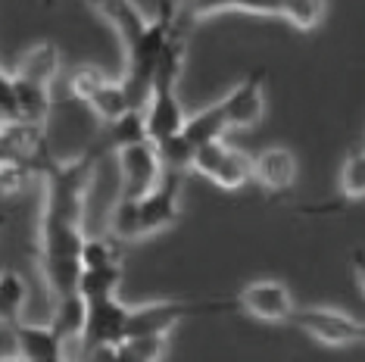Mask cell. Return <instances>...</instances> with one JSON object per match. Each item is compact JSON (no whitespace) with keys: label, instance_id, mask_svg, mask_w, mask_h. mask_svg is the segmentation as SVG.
I'll list each match as a JSON object with an SVG mask.
<instances>
[{"label":"cell","instance_id":"6da1fadb","mask_svg":"<svg viewBox=\"0 0 365 362\" xmlns=\"http://www.w3.org/2000/svg\"><path fill=\"white\" fill-rule=\"evenodd\" d=\"M178 212H181V172L165 169L163 181L140 200H125V197L115 200L110 234H115L119 241H140V237L160 234L169 225H175Z\"/></svg>","mask_w":365,"mask_h":362},{"label":"cell","instance_id":"7a4b0ae2","mask_svg":"<svg viewBox=\"0 0 365 362\" xmlns=\"http://www.w3.org/2000/svg\"><path fill=\"white\" fill-rule=\"evenodd\" d=\"M185 38L187 29L178 26V16H175V31H172L169 44L163 51V60L153 72L150 81V100H147V135H150L153 144L165 141V138H175L185 128V110H181V100L175 94L178 88V76H181V60H185Z\"/></svg>","mask_w":365,"mask_h":362},{"label":"cell","instance_id":"3957f363","mask_svg":"<svg viewBox=\"0 0 365 362\" xmlns=\"http://www.w3.org/2000/svg\"><path fill=\"white\" fill-rule=\"evenodd\" d=\"M175 6L169 0H160V13L150 19L147 31L140 35L135 44L125 47L128 60H125V76H122V85L128 90L131 110H147V100H150V81L153 72L163 60V51L169 44L172 31H175Z\"/></svg>","mask_w":365,"mask_h":362},{"label":"cell","instance_id":"277c9868","mask_svg":"<svg viewBox=\"0 0 365 362\" xmlns=\"http://www.w3.org/2000/svg\"><path fill=\"white\" fill-rule=\"evenodd\" d=\"M222 309H237V297L231 300H210V303H194V300H153L131 306L128 312V337H147V334H169L181 319L200 316V312H222Z\"/></svg>","mask_w":365,"mask_h":362},{"label":"cell","instance_id":"5b68a950","mask_svg":"<svg viewBox=\"0 0 365 362\" xmlns=\"http://www.w3.org/2000/svg\"><path fill=\"white\" fill-rule=\"evenodd\" d=\"M128 312H131V306H125L119 297L88 303L85 331H81V343H78L81 356H88V353H94V350L122 347V343L128 341Z\"/></svg>","mask_w":365,"mask_h":362},{"label":"cell","instance_id":"8992f818","mask_svg":"<svg viewBox=\"0 0 365 362\" xmlns=\"http://www.w3.org/2000/svg\"><path fill=\"white\" fill-rule=\"evenodd\" d=\"M203 178H210L222 191H240L253 178V156L240 153L225 141H212L194 153V166Z\"/></svg>","mask_w":365,"mask_h":362},{"label":"cell","instance_id":"52a82bcc","mask_svg":"<svg viewBox=\"0 0 365 362\" xmlns=\"http://www.w3.org/2000/svg\"><path fill=\"white\" fill-rule=\"evenodd\" d=\"M115 156H119V181H122V197L125 200H140L165 175V166L153 141L122 147Z\"/></svg>","mask_w":365,"mask_h":362},{"label":"cell","instance_id":"ba28073f","mask_svg":"<svg viewBox=\"0 0 365 362\" xmlns=\"http://www.w3.org/2000/svg\"><path fill=\"white\" fill-rule=\"evenodd\" d=\"M290 322L303 328L312 341L325 343V347H346V343H359L365 337V322H356L353 316L325 306H303L294 309Z\"/></svg>","mask_w":365,"mask_h":362},{"label":"cell","instance_id":"9c48e42d","mask_svg":"<svg viewBox=\"0 0 365 362\" xmlns=\"http://www.w3.org/2000/svg\"><path fill=\"white\" fill-rule=\"evenodd\" d=\"M237 309L259 319V322H287L297 306H294V294H290L284 281L262 278V281H250L237 294Z\"/></svg>","mask_w":365,"mask_h":362},{"label":"cell","instance_id":"30bf717a","mask_svg":"<svg viewBox=\"0 0 365 362\" xmlns=\"http://www.w3.org/2000/svg\"><path fill=\"white\" fill-rule=\"evenodd\" d=\"M219 103L225 110L228 128H253L265 113V69H253Z\"/></svg>","mask_w":365,"mask_h":362},{"label":"cell","instance_id":"8fae6325","mask_svg":"<svg viewBox=\"0 0 365 362\" xmlns=\"http://www.w3.org/2000/svg\"><path fill=\"white\" fill-rule=\"evenodd\" d=\"M13 337H16V356L35 362V359H69L66 353V341L60 337L53 325H35V322H16ZM72 362V359H69Z\"/></svg>","mask_w":365,"mask_h":362},{"label":"cell","instance_id":"7c38bea8","mask_svg":"<svg viewBox=\"0 0 365 362\" xmlns=\"http://www.w3.org/2000/svg\"><path fill=\"white\" fill-rule=\"evenodd\" d=\"M225 10H244V13H262V16H284L287 0H181L175 4L178 26H194L212 13Z\"/></svg>","mask_w":365,"mask_h":362},{"label":"cell","instance_id":"4fadbf2b","mask_svg":"<svg viewBox=\"0 0 365 362\" xmlns=\"http://www.w3.org/2000/svg\"><path fill=\"white\" fill-rule=\"evenodd\" d=\"M88 6L122 38L125 47L135 44L147 31V26H150V19H147L144 10H140L135 0H88Z\"/></svg>","mask_w":365,"mask_h":362},{"label":"cell","instance_id":"5bb4252c","mask_svg":"<svg viewBox=\"0 0 365 362\" xmlns=\"http://www.w3.org/2000/svg\"><path fill=\"white\" fill-rule=\"evenodd\" d=\"M253 181L265 191H287L297 181V156L287 147H265L253 156Z\"/></svg>","mask_w":365,"mask_h":362},{"label":"cell","instance_id":"9a60e30c","mask_svg":"<svg viewBox=\"0 0 365 362\" xmlns=\"http://www.w3.org/2000/svg\"><path fill=\"white\" fill-rule=\"evenodd\" d=\"M56 72H60V47H56L53 41H41V44L29 47V51L22 53V60H19V66H16L13 76L29 81V85L51 90Z\"/></svg>","mask_w":365,"mask_h":362},{"label":"cell","instance_id":"2e32d148","mask_svg":"<svg viewBox=\"0 0 365 362\" xmlns=\"http://www.w3.org/2000/svg\"><path fill=\"white\" fill-rule=\"evenodd\" d=\"M144 141H150V135H147V116H144L140 110H128L122 119H115V122H110V125H106L101 144L94 147V153H97V156L106 153V150H115V153H119L122 147L144 144Z\"/></svg>","mask_w":365,"mask_h":362},{"label":"cell","instance_id":"e0dca14e","mask_svg":"<svg viewBox=\"0 0 365 362\" xmlns=\"http://www.w3.org/2000/svg\"><path fill=\"white\" fill-rule=\"evenodd\" d=\"M225 131H228L225 110H222V103H212V106H206V110L194 113V116H187L185 128H181V138H185L194 150H200V147L212 144V141H222Z\"/></svg>","mask_w":365,"mask_h":362},{"label":"cell","instance_id":"ac0fdd59","mask_svg":"<svg viewBox=\"0 0 365 362\" xmlns=\"http://www.w3.org/2000/svg\"><path fill=\"white\" fill-rule=\"evenodd\" d=\"M13 85H16V122L41 128V122L51 113V90L29 85V81H22L16 76H13Z\"/></svg>","mask_w":365,"mask_h":362},{"label":"cell","instance_id":"d6986e66","mask_svg":"<svg viewBox=\"0 0 365 362\" xmlns=\"http://www.w3.org/2000/svg\"><path fill=\"white\" fill-rule=\"evenodd\" d=\"M122 275H125V272H122V266H113V269H81L78 294L85 297V303L119 297Z\"/></svg>","mask_w":365,"mask_h":362},{"label":"cell","instance_id":"ffe728a7","mask_svg":"<svg viewBox=\"0 0 365 362\" xmlns=\"http://www.w3.org/2000/svg\"><path fill=\"white\" fill-rule=\"evenodd\" d=\"M29 300V284L19 272L6 269L0 272V322L16 325L22 322V309H26Z\"/></svg>","mask_w":365,"mask_h":362},{"label":"cell","instance_id":"44dd1931","mask_svg":"<svg viewBox=\"0 0 365 362\" xmlns=\"http://www.w3.org/2000/svg\"><path fill=\"white\" fill-rule=\"evenodd\" d=\"M85 319H88V303L81 294L76 297H66V300H56V309H53V319L51 325L60 331V337L66 343L76 341L81 343V331H85Z\"/></svg>","mask_w":365,"mask_h":362},{"label":"cell","instance_id":"7402d4cb","mask_svg":"<svg viewBox=\"0 0 365 362\" xmlns=\"http://www.w3.org/2000/svg\"><path fill=\"white\" fill-rule=\"evenodd\" d=\"M122 266V241L115 234L85 237L81 247V269H113Z\"/></svg>","mask_w":365,"mask_h":362},{"label":"cell","instance_id":"603a6c76","mask_svg":"<svg viewBox=\"0 0 365 362\" xmlns=\"http://www.w3.org/2000/svg\"><path fill=\"white\" fill-rule=\"evenodd\" d=\"M284 19L300 31H312L325 19V0H287Z\"/></svg>","mask_w":365,"mask_h":362},{"label":"cell","instance_id":"cb8c5ba5","mask_svg":"<svg viewBox=\"0 0 365 362\" xmlns=\"http://www.w3.org/2000/svg\"><path fill=\"white\" fill-rule=\"evenodd\" d=\"M340 194L346 200H362L365 197V150L346 156L344 169H340Z\"/></svg>","mask_w":365,"mask_h":362},{"label":"cell","instance_id":"d4e9b609","mask_svg":"<svg viewBox=\"0 0 365 362\" xmlns=\"http://www.w3.org/2000/svg\"><path fill=\"white\" fill-rule=\"evenodd\" d=\"M125 356L131 362H160L165 353V334H147V337H128L122 343Z\"/></svg>","mask_w":365,"mask_h":362},{"label":"cell","instance_id":"484cf974","mask_svg":"<svg viewBox=\"0 0 365 362\" xmlns=\"http://www.w3.org/2000/svg\"><path fill=\"white\" fill-rule=\"evenodd\" d=\"M103 81H106V76L97 69V66H78V69L72 72V78H69V90H72V97H76V100L88 103L91 94H94Z\"/></svg>","mask_w":365,"mask_h":362},{"label":"cell","instance_id":"4316f807","mask_svg":"<svg viewBox=\"0 0 365 362\" xmlns=\"http://www.w3.org/2000/svg\"><path fill=\"white\" fill-rule=\"evenodd\" d=\"M85 362H131L125 356V350L122 347H110V350H94V353H88V356H81Z\"/></svg>","mask_w":365,"mask_h":362},{"label":"cell","instance_id":"83f0119b","mask_svg":"<svg viewBox=\"0 0 365 362\" xmlns=\"http://www.w3.org/2000/svg\"><path fill=\"white\" fill-rule=\"evenodd\" d=\"M353 272H356V281L365 291V250H353Z\"/></svg>","mask_w":365,"mask_h":362},{"label":"cell","instance_id":"f1b7e54d","mask_svg":"<svg viewBox=\"0 0 365 362\" xmlns=\"http://www.w3.org/2000/svg\"><path fill=\"white\" fill-rule=\"evenodd\" d=\"M4 144H6V122H0V150H4Z\"/></svg>","mask_w":365,"mask_h":362},{"label":"cell","instance_id":"f546056e","mask_svg":"<svg viewBox=\"0 0 365 362\" xmlns=\"http://www.w3.org/2000/svg\"><path fill=\"white\" fill-rule=\"evenodd\" d=\"M0 362H26V359H19V356H0Z\"/></svg>","mask_w":365,"mask_h":362},{"label":"cell","instance_id":"4dcf8cb0","mask_svg":"<svg viewBox=\"0 0 365 362\" xmlns=\"http://www.w3.org/2000/svg\"><path fill=\"white\" fill-rule=\"evenodd\" d=\"M35 362H69V359H35Z\"/></svg>","mask_w":365,"mask_h":362},{"label":"cell","instance_id":"1f68e13d","mask_svg":"<svg viewBox=\"0 0 365 362\" xmlns=\"http://www.w3.org/2000/svg\"><path fill=\"white\" fill-rule=\"evenodd\" d=\"M72 362H85V359H72Z\"/></svg>","mask_w":365,"mask_h":362},{"label":"cell","instance_id":"d6a6232c","mask_svg":"<svg viewBox=\"0 0 365 362\" xmlns=\"http://www.w3.org/2000/svg\"><path fill=\"white\" fill-rule=\"evenodd\" d=\"M44 4H53V0H44Z\"/></svg>","mask_w":365,"mask_h":362}]
</instances>
